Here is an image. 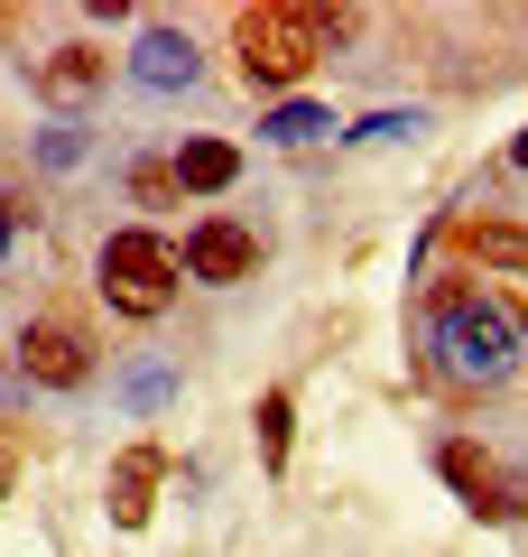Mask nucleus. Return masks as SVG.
<instances>
[{
    "label": "nucleus",
    "mask_w": 528,
    "mask_h": 557,
    "mask_svg": "<svg viewBox=\"0 0 528 557\" xmlns=\"http://www.w3.org/2000/svg\"><path fill=\"white\" fill-rule=\"evenodd\" d=\"M436 354H445L454 381H501L519 372V317L482 288H445L436 298Z\"/></svg>",
    "instance_id": "f257e3e1"
},
{
    "label": "nucleus",
    "mask_w": 528,
    "mask_h": 557,
    "mask_svg": "<svg viewBox=\"0 0 528 557\" xmlns=\"http://www.w3.org/2000/svg\"><path fill=\"white\" fill-rule=\"evenodd\" d=\"M325 28H343V20H325V10H251V20H241V75H251L260 94H288L315 65Z\"/></svg>",
    "instance_id": "f03ea898"
},
{
    "label": "nucleus",
    "mask_w": 528,
    "mask_h": 557,
    "mask_svg": "<svg viewBox=\"0 0 528 557\" xmlns=\"http://www.w3.org/2000/svg\"><path fill=\"white\" fill-rule=\"evenodd\" d=\"M176 278H186L176 242H158V233H112L102 242V298H112L121 317H167Z\"/></svg>",
    "instance_id": "7ed1b4c3"
},
{
    "label": "nucleus",
    "mask_w": 528,
    "mask_h": 557,
    "mask_svg": "<svg viewBox=\"0 0 528 557\" xmlns=\"http://www.w3.org/2000/svg\"><path fill=\"white\" fill-rule=\"evenodd\" d=\"M176 260H186V278H214V288H232V278H251L260 270V233H251V223H196V233H186V251H176Z\"/></svg>",
    "instance_id": "20e7f679"
},
{
    "label": "nucleus",
    "mask_w": 528,
    "mask_h": 557,
    "mask_svg": "<svg viewBox=\"0 0 528 557\" xmlns=\"http://www.w3.org/2000/svg\"><path fill=\"white\" fill-rule=\"evenodd\" d=\"M20 372L47 381V391H75V381L93 372V344H84L75 325H28L20 335Z\"/></svg>",
    "instance_id": "39448f33"
},
{
    "label": "nucleus",
    "mask_w": 528,
    "mask_h": 557,
    "mask_svg": "<svg viewBox=\"0 0 528 557\" xmlns=\"http://www.w3.org/2000/svg\"><path fill=\"white\" fill-rule=\"evenodd\" d=\"M130 75L149 84V94H186V84H196V38H186V28H149V38L130 47Z\"/></svg>",
    "instance_id": "423d86ee"
},
{
    "label": "nucleus",
    "mask_w": 528,
    "mask_h": 557,
    "mask_svg": "<svg viewBox=\"0 0 528 557\" xmlns=\"http://www.w3.org/2000/svg\"><path fill=\"white\" fill-rule=\"evenodd\" d=\"M167 177H176V196H223V186L241 177V149L232 139H186L167 159Z\"/></svg>",
    "instance_id": "0eeeda50"
},
{
    "label": "nucleus",
    "mask_w": 528,
    "mask_h": 557,
    "mask_svg": "<svg viewBox=\"0 0 528 557\" xmlns=\"http://www.w3.org/2000/svg\"><path fill=\"white\" fill-rule=\"evenodd\" d=\"M436 465H445V483H454V493H464V502H473L482 520H510V511H519V502H510V483H501V465H491V456H473V446H445Z\"/></svg>",
    "instance_id": "6e6552de"
},
{
    "label": "nucleus",
    "mask_w": 528,
    "mask_h": 557,
    "mask_svg": "<svg viewBox=\"0 0 528 557\" xmlns=\"http://www.w3.org/2000/svg\"><path fill=\"white\" fill-rule=\"evenodd\" d=\"M158 474H167V465H158L149 446H130V456L112 465V520H121V530H139V520H149V493H158Z\"/></svg>",
    "instance_id": "1a4fd4ad"
},
{
    "label": "nucleus",
    "mask_w": 528,
    "mask_h": 557,
    "mask_svg": "<svg viewBox=\"0 0 528 557\" xmlns=\"http://www.w3.org/2000/svg\"><path fill=\"white\" fill-rule=\"evenodd\" d=\"M102 75H112V57H102V47H56V57L38 65V94H56V102H75V94H93Z\"/></svg>",
    "instance_id": "9d476101"
},
{
    "label": "nucleus",
    "mask_w": 528,
    "mask_h": 557,
    "mask_svg": "<svg viewBox=\"0 0 528 557\" xmlns=\"http://www.w3.org/2000/svg\"><path fill=\"white\" fill-rule=\"evenodd\" d=\"M260 131H269L278 149H306V139H325V131H334V112H315V102H278Z\"/></svg>",
    "instance_id": "9b49d317"
},
{
    "label": "nucleus",
    "mask_w": 528,
    "mask_h": 557,
    "mask_svg": "<svg viewBox=\"0 0 528 557\" xmlns=\"http://www.w3.org/2000/svg\"><path fill=\"white\" fill-rule=\"evenodd\" d=\"M260 465H288V391L260 399Z\"/></svg>",
    "instance_id": "f8f14e48"
},
{
    "label": "nucleus",
    "mask_w": 528,
    "mask_h": 557,
    "mask_svg": "<svg viewBox=\"0 0 528 557\" xmlns=\"http://www.w3.org/2000/svg\"><path fill=\"white\" fill-rule=\"evenodd\" d=\"M473 260H501V270H519V260H528V233H501V223H482V233H473Z\"/></svg>",
    "instance_id": "ddd939ff"
},
{
    "label": "nucleus",
    "mask_w": 528,
    "mask_h": 557,
    "mask_svg": "<svg viewBox=\"0 0 528 557\" xmlns=\"http://www.w3.org/2000/svg\"><path fill=\"white\" fill-rule=\"evenodd\" d=\"M417 131H427V121H417V112H372V121H362V131H352V139H417Z\"/></svg>",
    "instance_id": "4468645a"
},
{
    "label": "nucleus",
    "mask_w": 528,
    "mask_h": 557,
    "mask_svg": "<svg viewBox=\"0 0 528 557\" xmlns=\"http://www.w3.org/2000/svg\"><path fill=\"white\" fill-rule=\"evenodd\" d=\"M38 159H47V168H75V159H84V131H75V121H65V131H47Z\"/></svg>",
    "instance_id": "2eb2a0df"
},
{
    "label": "nucleus",
    "mask_w": 528,
    "mask_h": 557,
    "mask_svg": "<svg viewBox=\"0 0 528 557\" xmlns=\"http://www.w3.org/2000/svg\"><path fill=\"white\" fill-rule=\"evenodd\" d=\"M158 399H167V372H158V362H149V372H130V409H158Z\"/></svg>",
    "instance_id": "dca6fc26"
},
{
    "label": "nucleus",
    "mask_w": 528,
    "mask_h": 557,
    "mask_svg": "<svg viewBox=\"0 0 528 557\" xmlns=\"http://www.w3.org/2000/svg\"><path fill=\"white\" fill-rule=\"evenodd\" d=\"M130 186H139V205H167V196H176V177H167V168H139Z\"/></svg>",
    "instance_id": "f3484780"
},
{
    "label": "nucleus",
    "mask_w": 528,
    "mask_h": 557,
    "mask_svg": "<svg viewBox=\"0 0 528 557\" xmlns=\"http://www.w3.org/2000/svg\"><path fill=\"white\" fill-rule=\"evenodd\" d=\"M510 168H528V131H519V139H510Z\"/></svg>",
    "instance_id": "a211bd4d"
},
{
    "label": "nucleus",
    "mask_w": 528,
    "mask_h": 557,
    "mask_svg": "<svg viewBox=\"0 0 528 557\" xmlns=\"http://www.w3.org/2000/svg\"><path fill=\"white\" fill-rule=\"evenodd\" d=\"M510 317H519V362H528V307H510Z\"/></svg>",
    "instance_id": "6ab92c4d"
}]
</instances>
